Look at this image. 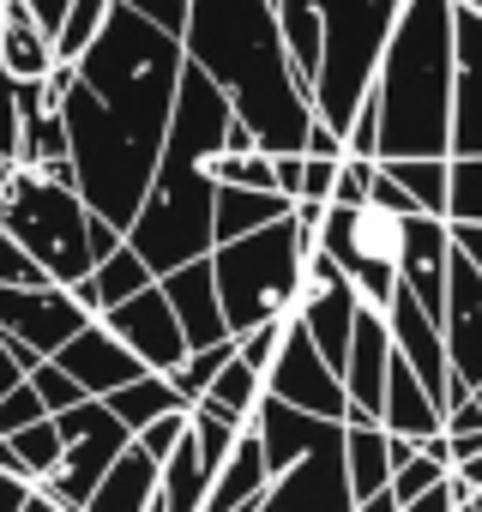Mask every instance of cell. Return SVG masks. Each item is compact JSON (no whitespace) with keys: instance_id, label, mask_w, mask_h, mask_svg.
Returning <instances> with one entry per match:
<instances>
[{"instance_id":"ffe728a7","label":"cell","mask_w":482,"mask_h":512,"mask_svg":"<svg viewBox=\"0 0 482 512\" xmlns=\"http://www.w3.org/2000/svg\"><path fill=\"white\" fill-rule=\"evenodd\" d=\"M446 266H452V223L416 211V217L404 223V266H398V284L416 290V302H422L434 320H440V308H446Z\"/></svg>"},{"instance_id":"d4e9b609","label":"cell","mask_w":482,"mask_h":512,"mask_svg":"<svg viewBox=\"0 0 482 512\" xmlns=\"http://www.w3.org/2000/svg\"><path fill=\"white\" fill-rule=\"evenodd\" d=\"M157 482H163V464L133 440V446L109 464V476L97 482V494L85 500V512H151V506H157Z\"/></svg>"},{"instance_id":"4fadbf2b","label":"cell","mask_w":482,"mask_h":512,"mask_svg":"<svg viewBox=\"0 0 482 512\" xmlns=\"http://www.w3.org/2000/svg\"><path fill=\"white\" fill-rule=\"evenodd\" d=\"M254 512H356L350 470H344V428L302 452L290 470L272 476V488L254 500Z\"/></svg>"},{"instance_id":"e575fe53","label":"cell","mask_w":482,"mask_h":512,"mask_svg":"<svg viewBox=\"0 0 482 512\" xmlns=\"http://www.w3.org/2000/svg\"><path fill=\"white\" fill-rule=\"evenodd\" d=\"M109 7H115V0H73V7H67V19H61V31H55V61H61V67H73V61L97 43V31L109 25Z\"/></svg>"},{"instance_id":"9a60e30c","label":"cell","mask_w":482,"mask_h":512,"mask_svg":"<svg viewBox=\"0 0 482 512\" xmlns=\"http://www.w3.org/2000/svg\"><path fill=\"white\" fill-rule=\"evenodd\" d=\"M97 320H103L151 374H175V368L187 362V332H181V320H175L163 284H145L139 296H127L121 308H109V314H97Z\"/></svg>"},{"instance_id":"f35d334b","label":"cell","mask_w":482,"mask_h":512,"mask_svg":"<svg viewBox=\"0 0 482 512\" xmlns=\"http://www.w3.org/2000/svg\"><path fill=\"white\" fill-rule=\"evenodd\" d=\"M25 380L37 386V398H43V410H49V416H61V410H73V404H85L79 380H73L67 368H55V362H37V368H31Z\"/></svg>"},{"instance_id":"94428289","label":"cell","mask_w":482,"mask_h":512,"mask_svg":"<svg viewBox=\"0 0 482 512\" xmlns=\"http://www.w3.org/2000/svg\"><path fill=\"white\" fill-rule=\"evenodd\" d=\"M470 512H482V494H476V500H470Z\"/></svg>"},{"instance_id":"9c48e42d","label":"cell","mask_w":482,"mask_h":512,"mask_svg":"<svg viewBox=\"0 0 482 512\" xmlns=\"http://www.w3.org/2000/svg\"><path fill=\"white\" fill-rule=\"evenodd\" d=\"M55 428H61V470L43 482V494L55 506H67V512H85V500L97 494V482L109 476V464L133 446V434H127V422L103 398H85V404L61 410Z\"/></svg>"},{"instance_id":"91938a15","label":"cell","mask_w":482,"mask_h":512,"mask_svg":"<svg viewBox=\"0 0 482 512\" xmlns=\"http://www.w3.org/2000/svg\"><path fill=\"white\" fill-rule=\"evenodd\" d=\"M470 398H476V404H482V380H476V386H470Z\"/></svg>"},{"instance_id":"f546056e","label":"cell","mask_w":482,"mask_h":512,"mask_svg":"<svg viewBox=\"0 0 482 512\" xmlns=\"http://www.w3.org/2000/svg\"><path fill=\"white\" fill-rule=\"evenodd\" d=\"M380 175H386L392 187H404L416 211H428V217H446V181H452V157H386V163H380Z\"/></svg>"},{"instance_id":"681fc988","label":"cell","mask_w":482,"mask_h":512,"mask_svg":"<svg viewBox=\"0 0 482 512\" xmlns=\"http://www.w3.org/2000/svg\"><path fill=\"white\" fill-rule=\"evenodd\" d=\"M452 488H458V500H476L482 494V452L464 458V464H452Z\"/></svg>"},{"instance_id":"5bb4252c","label":"cell","mask_w":482,"mask_h":512,"mask_svg":"<svg viewBox=\"0 0 482 512\" xmlns=\"http://www.w3.org/2000/svg\"><path fill=\"white\" fill-rule=\"evenodd\" d=\"M440 332H446V368H452V398L446 404H458L482 380V272L458 253V241H452V266H446Z\"/></svg>"},{"instance_id":"8d00e7d4","label":"cell","mask_w":482,"mask_h":512,"mask_svg":"<svg viewBox=\"0 0 482 512\" xmlns=\"http://www.w3.org/2000/svg\"><path fill=\"white\" fill-rule=\"evenodd\" d=\"M187 440L199 446V458L211 464V476H217V464L235 452V440H241V422H229V416H217L211 404H193L187 410Z\"/></svg>"},{"instance_id":"7c38bea8","label":"cell","mask_w":482,"mask_h":512,"mask_svg":"<svg viewBox=\"0 0 482 512\" xmlns=\"http://www.w3.org/2000/svg\"><path fill=\"white\" fill-rule=\"evenodd\" d=\"M356 314H362V290L344 278V266L332 253H308V272H302V296H296V320L308 326V338L320 344V356L332 368H344L350 356V332H356Z\"/></svg>"},{"instance_id":"3957f363","label":"cell","mask_w":482,"mask_h":512,"mask_svg":"<svg viewBox=\"0 0 482 512\" xmlns=\"http://www.w3.org/2000/svg\"><path fill=\"white\" fill-rule=\"evenodd\" d=\"M235 127V109L229 97L199 73V67H181V91H175V115H169V139H163V157H157V175L145 187V205L127 229V247L163 278L187 260H205L217 247L211 235V199H217V151Z\"/></svg>"},{"instance_id":"7bdbcfd3","label":"cell","mask_w":482,"mask_h":512,"mask_svg":"<svg viewBox=\"0 0 482 512\" xmlns=\"http://www.w3.org/2000/svg\"><path fill=\"white\" fill-rule=\"evenodd\" d=\"M284 326H290V314H284V320L254 326L248 338H235V356L248 362V368H260V374H266V368H272V356H278V344H284Z\"/></svg>"},{"instance_id":"836d02e7","label":"cell","mask_w":482,"mask_h":512,"mask_svg":"<svg viewBox=\"0 0 482 512\" xmlns=\"http://www.w3.org/2000/svg\"><path fill=\"white\" fill-rule=\"evenodd\" d=\"M7 446H13L19 476H25L31 488H43V482L61 470V428H55V416H43V422H31V428L7 434Z\"/></svg>"},{"instance_id":"60d3db41","label":"cell","mask_w":482,"mask_h":512,"mask_svg":"<svg viewBox=\"0 0 482 512\" xmlns=\"http://www.w3.org/2000/svg\"><path fill=\"white\" fill-rule=\"evenodd\" d=\"M338 163H344V157H338ZM338 163H332V157H308V151H302L296 205H314V211H326V205H332V181H338Z\"/></svg>"},{"instance_id":"d590c367","label":"cell","mask_w":482,"mask_h":512,"mask_svg":"<svg viewBox=\"0 0 482 512\" xmlns=\"http://www.w3.org/2000/svg\"><path fill=\"white\" fill-rule=\"evenodd\" d=\"M229 356H235V338H229V344H211V350H187V362L169 374V386L181 392V404H187V410L211 392V380L229 368Z\"/></svg>"},{"instance_id":"484cf974","label":"cell","mask_w":482,"mask_h":512,"mask_svg":"<svg viewBox=\"0 0 482 512\" xmlns=\"http://www.w3.org/2000/svg\"><path fill=\"white\" fill-rule=\"evenodd\" d=\"M296 211V199L284 193H254V187H217L211 199V235L217 241H241V235H254L266 223H284Z\"/></svg>"},{"instance_id":"7a4b0ae2","label":"cell","mask_w":482,"mask_h":512,"mask_svg":"<svg viewBox=\"0 0 482 512\" xmlns=\"http://www.w3.org/2000/svg\"><path fill=\"white\" fill-rule=\"evenodd\" d=\"M181 49H187V67H199L229 97L235 121L254 127L266 157L308 151L314 97L284 55L272 0H187Z\"/></svg>"},{"instance_id":"f5cc1de1","label":"cell","mask_w":482,"mask_h":512,"mask_svg":"<svg viewBox=\"0 0 482 512\" xmlns=\"http://www.w3.org/2000/svg\"><path fill=\"white\" fill-rule=\"evenodd\" d=\"M452 241H458V253L482 272V223H452Z\"/></svg>"},{"instance_id":"74e56055","label":"cell","mask_w":482,"mask_h":512,"mask_svg":"<svg viewBox=\"0 0 482 512\" xmlns=\"http://www.w3.org/2000/svg\"><path fill=\"white\" fill-rule=\"evenodd\" d=\"M446 223H482V151H476V157H452Z\"/></svg>"},{"instance_id":"db71d44e","label":"cell","mask_w":482,"mask_h":512,"mask_svg":"<svg viewBox=\"0 0 482 512\" xmlns=\"http://www.w3.org/2000/svg\"><path fill=\"white\" fill-rule=\"evenodd\" d=\"M31 494H37L31 482H19V476L0 470V512H25V500H31Z\"/></svg>"},{"instance_id":"ee69618b","label":"cell","mask_w":482,"mask_h":512,"mask_svg":"<svg viewBox=\"0 0 482 512\" xmlns=\"http://www.w3.org/2000/svg\"><path fill=\"white\" fill-rule=\"evenodd\" d=\"M0 284H19V290H37V284H49L43 272H37V260L7 235V223H0Z\"/></svg>"},{"instance_id":"1f68e13d","label":"cell","mask_w":482,"mask_h":512,"mask_svg":"<svg viewBox=\"0 0 482 512\" xmlns=\"http://www.w3.org/2000/svg\"><path fill=\"white\" fill-rule=\"evenodd\" d=\"M260 398H266V374H260V368H248L241 356H229V368L211 380V392H205L199 404H211L217 416H229V422L248 428V422H254V410H260Z\"/></svg>"},{"instance_id":"bcb514c9","label":"cell","mask_w":482,"mask_h":512,"mask_svg":"<svg viewBox=\"0 0 482 512\" xmlns=\"http://www.w3.org/2000/svg\"><path fill=\"white\" fill-rule=\"evenodd\" d=\"M368 181H374V163L344 157L338 163V181H332V205H368Z\"/></svg>"},{"instance_id":"816d5d0a","label":"cell","mask_w":482,"mask_h":512,"mask_svg":"<svg viewBox=\"0 0 482 512\" xmlns=\"http://www.w3.org/2000/svg\"><path fill=\"white\" fill-rule=\"evenodd\" d=\"M308 157H344V133H332L326 121H314V133H308Z\"/></svg>"},{"instance_id":"6125c7cd","label":"cell","mask_w":482,"mask_h":512,"mask_svg":"<svg viewBox=\"0 0 482 512\" xmlns=\"http://www.w3.org/2000/svg\"><path fill=\"white\" fill-rule=\"evenodd\" d=\"M458 512H470V500H464V506H458Z\"/></svg>"},{"instance_id":"30bf717a","label":"cell","mask_w":482,"mask_h":512,"mask_svg":"<svg viewBox=\"0 0 482 512\" xmlns=\"http://www.w3.org/2000/svg\"><path fill=\"white\" fill-rule=\"evenodd\" d=\"M91 314L73 302V290L61 284H37V290H19V284H0V344L7 356L31 374L37 362H49L73 332H85Z\"/></svg>"},{"instance_id":"44dd1931","label":"cell","mask_w":482,"mask_h":512,"mask_svg":"<svg viewBox=\"0 0 482 512\" xmlns=\"http://www.w3.org/2000/svg\"><path fill=\"white\" fill-rule=\"evenodd\" d=\"M181 332H187V350H211V344H229V326H223V302H217V278H211V253L205 260H187L175 272L157 278Z\"/></svg>"},{"instance_id":"f907efd6","label":"cell","mask_w":482,"mask_h":512,"mask_svg":"<svg viewBox=\"0 0 482 512\" xmlns=\"http://www.w3.org/2000/svg\"><path fill=\"white\" fill-rule=\"evenodd\" d=\"M67 7H73V0H25V13H31V19H37V25H43L49 37L61 31V19H67Z\"/></svg>"},{"instance_id":"5b68a950","label":"cell","mask_w":482,"mask_h":512,"mask_svg":"<svg viewBox=\"0 0 482 512\" xmlns=\"http://www.w3.org/2000/svg\"><path fill=\"white\" fill-rule=\"evenodd\" d=\"M314 247H320V235L308 223H296V211L284 223H266L254 235H241V241H217L211 247V278H217V302H223L229 338H248L254 326L296 314L302 272H308Z\"/></svg>"},{"instance_id":"2e32d148","label":"cell","mask_w":482,"mask_h":512,"mask_svg":"<svg viewBox=\"0 0 482 512\" xmlns=\"http://www.w3.org/2000/svg\"><path fill=\"white\" fill-rule=\"evenodd\" d=\"M386 332H392V356L446 404L452 398V368H446V332H440V320L416 302V290H392V302H386Z\"/></svg>"},{"instance_id":"680465c9","label":"cell","mask_w":482,"mask_h":512,"mask_svg":"<svg viewBox=\"0 0 482 512\" xmlns=\"http://www.w3.org/2000/svg\"><path fill=\"white\" fill-rule=\"evenodd\" d=\"M452 7H464V13H482V0H452Z\"/></svg>"},{"instance_id":"7402d4cb","label":"cell","mask_w":482,"mask_h":512,"mask_svg":"<svg viewBox=\"0 0 482 512\" xmlns=\"http://www.w3.org/2000/svg\"><path fill=\"white\" fill-rule=\"evenodd\" d=\"M380 428L386 434H398V440H434L440 428H446V404L392 356V374H386V404H380Z\"/></svg>"},{"instance_id":"4316f807","label":"cell","mask_w":482,"mask_h":512,"mask_svg":"<svg viewBox=\"0 0 482 512\" xmlns=\"http://www.w3.org/2000/svg\"><path fill=\"white\" fill-rule=\"evenodd\" d=\"M278 7V37H284V55L296 67V79L308 85L314 97V79H320V55H326V25H320V0H272Z\"/></svg>"},{"instance_id":"9f6ffc18","label":"cell","mask_w":482,"mask_h":512,"mask_svg":"<svg viewBox=\"0 0 482 512\" xmlns=\"http://www.w3.org/2000/svg\"><path fill=\"white\" fill-rule=\"evenodd\" d=\"M356 512H398V494H392V488H380V494L356 500Z\"/></svg>"},{"instance_id":"f6af8a7d","label":"cell","mask_w":482,"mask_h":512,"mask_svg":"<svg viewBox=\"0 0 482 512\" xmlns=\"http://www.w3.org/2000/svg\"><path fill=\"white\" fill-rule=\"evenodd\" d=\"M181 434H187V410H169V416H157L151 428H139L133 440H139V446H145V452H151V458L163 464V458H169V452L181 446Z\"/></svg>"},{"instance_id":"8fae6325","label":"cell","mask_w":482,"mask_h":512,"mask_svg":"<svg viewBox=\"0 0 482 512\" xmlns=\"http://www.w3.org/2000/svg\"><path fill=\"white\" fill-rule=\"evenodd\" d=\"M266 392L284 398V404H296V410H308V416H326V422H344V416H350L344 374L320 356V344L308 338V326H302L296 314H290L284 344H278V356H272V368H266Z\"/></svg>"},{"instance_id":"52a82bcc","label":"cell","mask_w":482,"mask_h":512,"mask_svg":"<svg viewBox=\"0 0 482 512\" xmlns=\"http://www.w3.org/2000/svg\"><path fill=\"white\" fill-rule=\"evenodd\" d=\"M398 13H404V0H320L326 55L314 79V121H326L332 133H350L356 109L368 103Z\"/></svg>"},{"instance_id":"277c9868","label":"cell","mask_w":482,"mask_h":512,"mask_svg":"<svg viewBox=\"0 0 482 512\" xmlns=\"http://www.w3.org/2000/svg\"><path fill=\"white\" fill-rule=\"evenodd\" d=\"M452 0H404L392 43L374 73L380 163L386 157H452Z\"/></svg>"},{"instance_id":"603a6c76","label":"cell","mask_w":482,"mask_h":512,"mask_svg":"<svg viewBox=\"0 0 482 512\" xmlns=\"http://www.w3.org/2000/svg\"><path fill=\"white\" fill-rule=\"evenodd\" d=\"M61 61H55V37L25 13V0H0V73L31 85V79H49Z\"/></svg>"},{"instance_id":"ba28073f","label":"cell","mask_w":482,"mask_h":512,"mask_svg":"<svg viewBox=\"0 0 482 512\" xmlns=\"http://www.w3.org/2000/svg\"><path fill=\"white\" fill-rule=\"evenodd\" d=\"M404 223L386 205H326L320 217V253L344 266V278L362 290L368 308H386L398 290V266H404Z\"/></svg>"},{"instance_id":"cb8c5ba5","label":"cell","mask_w":482,"mask_h":512,"mask_svg":"<svg viewBox=\"0 0 482 512\" xmlns=\"http://www.w3.org/2000/svg\"><path fill=\"white\" fill-rule=\"evenodd\" d=\"M266 488H272V470H266L260 434H254V428H241V440H235V452L217 464L211 494H205V506H199V512H241V506H254Z\"/></svg>"},{"instance_id":"8992f818","label":"cell","mask_w":482,"mask_h":512,"mask_svg":"<svg viewBox=\"0 0 482 512\" xmlns=\"http://www.w3.org/2000/svg\"><path fill=\"white\" fill-rule=\"evenodd\" d=\"M91 205L79 199L73 181H55L43 169H13L7 181V199H0V223H7V235L37 260V272L61 290H73L79 278L97 272L91 260Z\"/></svg>"},{"instance_id":"6f0895ef","label":"cell","mask_w":482,"mask_h":512,"mask_svg":"<svg viewBox=\"0 0 482 512\" xmlns=\"http://www.w3.org/2000/svg\"><path fill=\"white\" fill-rule=\"evenodd\" d=\"M25 512H67V506H55V500H49V494H43V488H37V494H31V500H25Z\"/></svg>"},{"instance_id":"f1b7e54d","label":"cell","mask_w":482,"mask_h":512,"mask_svg":"<svg viewBox=\"0 0 482 512\" xmlns=\"http://www.w3.org/2000/svg\"><path fill=\"white\" fill-rule=\"evenodd\" d=\"M211 494V464L199 458V446L181 434V446L163 458V482H157V506L151 512H199Z\"/></svg>"},{"instance_id":"ac0fdd59","label":"cell","mask_w":482,"mask_h":512,"mask_svg":"<svg viewBox=\"0 0 482 512\" xmlns=\"http://www.w3.org/2000/svg\"><path fill=\"white\" fill-rule=\"evenodd\" d=\"M49 362H55V368H67V374L79 380V392H85V398H109V392L133 386L139 374H151V368H145V362H139V356H133V350L103 326V320H91L85 332H73Z\"/></svg>"},{"instance_id":"83f0119b","label":"cell","mask_w":482,"mask_h":512,"mask_svg":"<svg viewBox=\"0 0 482 512\" xmlns=\"http://www.w3.org/2000/svg\"><path fill=\"white\" fill-rule=\"evenodd\" d=\"M344 470H350V494H356V500L392 488V434H386L380 422L344 428Z\"/></svg>"},{"instance_id":"c3c4849f","label":"cell","mask_w":482,"mask_h":512,"mask_svg":"<svg viewBox=\"0 0 482 512\" xmlns=\"http://www.w3.org/2000/svg\"><path fill=\"white\" fill-rule=\"evenodd\" d=\"M458 506H464V500H458V488H452V476H446V482H434L428 494H416V500H404L398 512H458Z\"/></svg>"},{"instance_id":"ab89813d","label":"cell","mask_w":482,"mask_h":512,"mask_svg":"<svg viewBox=\"0 0 482 512\" xmlns=\"http://www.w3.org/2000/svg\"><path fill=\"white\" fill-rule=\"evenodd\" d=\"M446 476H452V464H446V458H428V452L416 446V458L392 470V494H398V506H404V500L428 494V488H434V482H446Z\"/></svg>"},{"instance_id":"be15d7a7","label":"cell","mask_w":482,"mask_h":512,"mask_svg":"<svg viewBox=\"0 0 482 512\" xmlns=\"http://www.w3.org/2000/svg\"><path fill=\"white\" fill-rule=\"evenodd\" d=\"M241 512H254V506H241Z\"/></svg>"},{"instance_id":"e0dca14e","label":"cell","mask_w":482,"mask_h":512,"mask_svg":"<svg viewBox=\"0 0 482 512\" xmlns=\"http://www.w3.org/2000/svg\"><path fill=\"white\" fill-rule=\"evenodd\" d=\"M344 392H350V416L344 428L356 422H380V404H386V374H392V332H386V308H368L356 314V332H350V356H344Z\"/></svg>"},{"instance_id":"d6986e66","label":"cell","mask_w":482,"mask_h":512,"mask_svg":"<svg viewBox=\"0 0 482 512\" xmlns=\"http://www.w3.org/2000/svg\"><path fill=\"white\" fill-rule=\"evenodd\" d=\"M452 55H458V79H452V157H476L482 151V13L452 7Z\"/></svg>"},{"instance_id":"7dc6e473","label":"cell","mask_w":482,"mask_h":512,"mask_svg":"<svg viewBox=\"0 0 482 512\" xmlns=\"http://www.w3.org/2000/svg\"><path fill=\"white\" fill-rule=\"evenodd\" d=\"M115 7H127V13L151 19V25H157V31H169V37H181V25H187V0H115Z\"/></svg>"},{"instance_id":"4dcf8cb0","label":"cell","mask_w":482,"mask_h":512,"mask_svg":"<svg viewBox=\"0 0 482 512\" xmlns=\"http://www.w3.org/2000/svg\"><path fill=\"white\" fill-rule=\"evenodd\" d=\"M121 422H127V434H139V428H151L157 416H169V410H187L181 404V392L169 386V374H139L133 386H121V392H109L103 398Z\"/></svg>"},{"instance_id":"d6a6232c","label":"cell","mask_w":482,"mask_h":512,"mask_svg":"<svg viewBox=\"0 0 482 512\" xmlns=\"http://www.w3.org/2000/svg\"><path fill=\"white\" fill-rule=\"evenodd\" d=\"M91 284H97V314H109V308H121L127 296H139L145 284H157V272H151V266L139 260V253L121 241V247L109 253V260L91 272Z\"/></svg>"},{"instance_id":"b9f144b4","label":"cell","mask_w":482,"mask_h":512,"mask_svg":"<svg viewBox=\"0 0 482 512\" xmlns=\"http://www.w3.org/2000/svg\"><path fill=\"white\" fill-rule=\"evenodd\" d=\"M49 410H43V398H37V386L31 380H19L7 398H0V440L7 434H19V428H31V422H43Z\"/></svg>"},{"instance_id":"6da1fadb","label":"cell","mask_w":482,"mask_h":512,"mask_svg":"<svg viewBox=\"0 0 482 512\" xmlns=\"http://www.w3.org/2000/svg\"><path fill=\"white\" fill-rule=\"evenodd\" d=\"M181 67H187L181 37L157 31L127 7H109V25L97 31V43L73 67L49 73L61 127H67L73 187L121 235L133 229L145 187L157 175Z\"/></svg>"},{"instance_id":"11a10c76","label":"cell","mask_w":482,"mask_h":512,"mask_svg":"<svg viewBox=\"0 0 482 512\" xmlns=\"http://www.w3.org/2000/svg\"><path fill=\"white\" fill-rule=\"evenodd\" d=\"M19 380H25V368H19V362L7 356V344H0V398H7V392H13Z\"/></svg>"}]
</instances>
